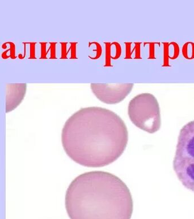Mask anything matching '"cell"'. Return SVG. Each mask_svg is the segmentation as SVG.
<instances>
[{
    "instance_id": "8",
    "label": "cell",
    "mask_w": 194,
    "mask_h": 219,
    "mask_svg": "<svg viewBox=\"0 0 194 219\" xmlns=\"http://www.w3.org/2000/svg\"><path fill=\"white\" fill-rule=\"evenodd\" d=\"M7 44L9 45L10 46V57L11 58L13 59L16 58V45L13 42H7Z\"/></svg>"
},
{
    "instance_id": "5",
    "label": "cell",
    "mask_w": 194,
    "mask_h": 219,
    "mask_svg": "<svg viewBox=\"0 0 194 219\" xmlns=\"http://www.w3.org/2000/svg\"><path fill=\"white\" fill-rule=\"evenodd\" d=\"M133 83H91L90 88L100 101L114 105L123 101L131 92Z\"/></svg>"
},
{
    "instance_id": "4",
    "label": "cell",
    "mask_w": 194,
    "mask_h": 219,
    "mask_svg": "<svg viewBox=\"0 0 194 219\" xmlns=\"http://www.w3.org/2000/svg\"><path fill=\"white\" fill-rule=\"evenodd\" d=\"M128 114L134 125L148 133H155L161 128L160 105L157 98L151 93H142L133 97L128 104Z\"/></svg>"
},
{
    "instance_id": "1",
    "label": "cell",
    "mask_w": 194,
    "mask_h": 219,
    "mask_svg": "<svg viewBox=\"0 0 194 219\" xmlns=\"http://www.w3.org/2000/svg\"><path fill=\"white\" fill-rule=\"evenodd\" d=\"M128 141L123 120L103 107L79 109L65 122L61 133L67 155L79 165L91 168L114 162L124 152Z\"/></svg>"
},
{
    "instance_id": "10",
    "label": "cell",
    "mask_w": 194,
    "mask_h": 219,
    "mask_svg": "<svg viewBox=\"0 0 194 219\" xmlns=\"http://www.w3.org/2000/svg\"><path fill=\"white\" fill-rule=\"evenodd\" d=\"M2 48L3 49H5L7 48V43L6 42L4 43L2 45Z\"/></svg>"
},
{
    "instance_id": "9",
    "label": "cell",
    "mask_w": 194,
    "mask_h": 219,
    "mask_svg": "<svg viewBox=\"0 0 194 219\" xmlns=\"http://www.w3.org/2000/svg\"><path fill=\"white\" fill-rule=\"evenodd\" d=\"M9 52H10V48L7 49L6 51L2 53V54H1V57H2V58L3 59H7V58H9V57H10V55H7V53Z\"/></svg>"
},
{
    "instance_id": "7",
    "label": "cell",
    "mask_w": 194,
    "mask_h": 219,
    "mask_svg": "<svg viewBox=\"0 0 194 219\" xmlns=\"http://www.w3.org/2000/svg\"><path fill=\"white\" fill-rule=\"evenodd\" d=\"M30 45V57L29 59H36L35 50L37 42H28Z\"/></svg>"
},
{
    "instance_id": "6",
    "label": "cell",
    "mask_w": 194,
    "mask_h": 219,
    "mask_svg": "<svg viewBox=\"0 0 194 219\" xmlns=\"http://www.w3.org/2000/svg\"><path fill=\"white\" fill-rule=\"evenodd\" d=\"M40 59H46L47 52L46 50L47 48V42H40Z\"/></svg>"
},
{
    "instance_id": "2",
    "label": "cell",
    "mask_w": 194,
    "mask_h": 219,
    "mask_svg": "<svg viewBox=\"0 0 194 219\" xmlns=\"http://www.w3.org/2000/svg\"><path fill=\"white\" fill-rule=\"evenodd\" d=\"M65 204L70 219H131L133 210L128 187L105 171L76 177L67 190Z\"/></svg>"
},
{
    "instance_id": "3",
    "label": "cell",
    "mask_w": 194,
    "mask_h": 219,
    "mask_svg": "<svg viewBox=\"0 0 194 219\" xmlns=\"http://www.w3.org/2000/svg\"><path fill=\"white\" fill-rule=\"evenodd\" d=\"M173 167L182 185L194 192V120L180 130Z\"/></svg>"
}]
</instances>
